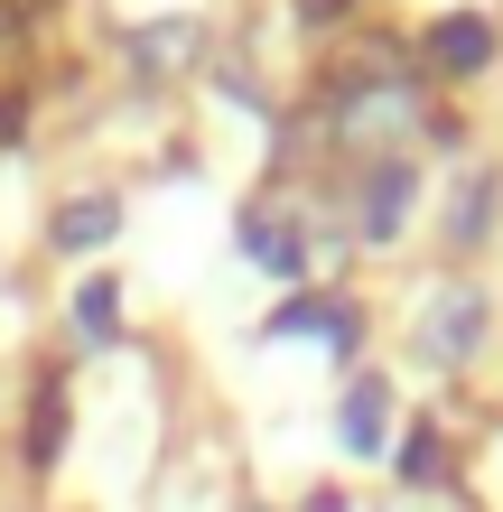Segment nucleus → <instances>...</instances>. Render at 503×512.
Returning <instances> with one entry per match:
<instances>
[{
  "label": "nucleus",
  "mask_w": 503,
  "mask_h": 512,
  "mask_svg": "<svg viewBox=\"0 0 503 512\" xmlns=\"http://www.w3.org/2000/svg\"><path fill=\"white\" fill-rule=\"evenodd\" d=\"M448 475V457H438V429H410L401 438V485H438Z\"/></svg>",
  "instance_id": "ddd939ff"
},
{
  "label": "nucleus",
  "mask_w": 503,
  "mask_h": 512,
  "mask_svg": "<svg viewBox=\"0 0 503 512\" xmlns=\"http://www.w3.org/2000/svg\"><path fill=\"white\" fill-rule=\"evenodd\" d=\"M410 122H420V94H410L401 75H364V84H345V94L327 103V131L345 149H382V140H401Z\"/></svg>",
  "instance_id": "f257e3e1"
},
{
  "label": "nucleus",
  "mask_w": 503,
  "mask_h": 512,
  "mask_svg": "<svg viewBox=\"0 0 503 512\" xmlns=\"http://www.w3.org/2000/svg\"><path fill=\"white\" fill-rule=\"evenodd\" d=\"M485 56H494V19H476V10H448V19L429 28V66H438V75H476Z\"/></svg>",
  "instance_id": "423d86ee"
},
{
  "label": "nucleus",
  "mask_w": 503,
  "mask_h": 512,
  "mask_svg": "<svg viewBox=\"0 0 503 512\" xmlns=\"http://www.w3.org/2000/svg\"><path fill=\"white\" fill-rule=\"evenodd\" d=\"M112 233H122V205H112V196H75V205H56V252H103Z\"/></svg>",
  "instance_id": "6e6552de"
},
{
  "label": "nucleus",
  "mask_w": 503,
  "mask_h": 512,
  "mask_svg": "<svg viewBox=\"0 0 503 512\" xmlns=\"http://www.w3.org/2000/svg\"><path fill=\"white\" fill-rule=\"evenodd\" d=\"M131 56H140V75H187L196 56H205V28L196 19H150L131 38Z\"/></svg>",
  "instance_id": "0eeeda50"
},
{
  "label": "nucleus",
  "mask_w": 503,
  "mask_h": 512,
  "mask_svg": "<svg viewBox=\"0 0 503 512\" xmlns=\"http://www.w3.org/2000/svg\"><path fill=\"white\" fill-rule=\"evenodd\" d=\"M243 252L271 270V280H299V270H308V243H299L289 224H271V215H252V224H243Z\"/></svg>",
  "instance_id": "9d476101"
},
{
  "label": "nucleus",
  "mask_w": 503,
  "mask_h": 512,
  "mask_svg": "<svg viewBox=\"0 0 503 512\" xmlns=\"http://www.w3.org/2000/svg\"><path fill=\"white\" fill-rule=\"evenodd\" d=\"M75 336H84V345H112V336H122V289H112V280H84V298H75Z\"/></svg>",
  "instance_id": "9b49d317"
},
{
  "label": "nucleus",
  "mask_w": 503,
  "mask_h": 512,
  "mask_svg": "<svg viewBox=\"0 0 503 512\" xmlns=\"http://www.w3.org/2000/svg\"><path fill=\"white\" fill-rule=\"evenodd\" d=\"M56 438H66V391H38V410H28V466H56Z\"/></svg>",
  "instance_id": "f8f14e48"
},
{
  "label": "nucleus",
  "mask_w": 503,
  "mask_h": 512,
  "mask_svg": "<svg viewBox=\"0 0 503 512\" xmlns=\"http://www.w3.org/2000/svg\"><path fill=\"white\" fill-rule=\"evenodd\" d=\"M336 438H345V457H382V438H392V382H354L345 410H336Z\"/></svg>",
  "instance_id": "20e7f679"
},
{
  "label": "nucleus",
  "mask_w": 503,
  "mask_h": 512,
  "mask_svg": "<svg viewBox=\"0 0 503 512\" xmlns=\"http://www.w3.org/2000/svg\"><path fill=\"white\" fill-rule=\"evenodd\" d=\"M271 336H327L336 354H354L364 345V317H354L345 298H289V308L271 317Z\"/></svg>",
  "instance_id": "39448f33"
},
{
  "label": "nucleus",
  "mask_w": 503,
  "mask_h": 512,
  "mask_svg": "<svg viewBox=\"0 0 503 512\" xmlns=\"http://www.w3.org/2000/svg\"><path fill=\"white\" fill-rule=\"evenodd\" d=\"M410 196H420V168H410V159H373V177H364V233H373V243H401Z\"/></svg>",
  "instance_id": "7ed1b4c3"
},
{
  "label": "nucleus",
  "mask_w": 503,
  "mask_h": 512,
  "mask_svg": "<svg viewBox=\"0 0 503 512\" xmlns=\"http://www.w3.org/2000/svg\"><path fill=\"white\" fill-rule=\"evenodd\" d=\"M485 326H494V298L457 280V289H438V298H429V317H420V354H429V364H466V354L485 345Z\"/></svg>",
  "instance_id": "f03ea898"
},
{
  "label": "nucleus",
  "mask_w": 503,
  "mask_h": 512,
  "mask_svg": "<svg viewBox=\"0 0 503 512\" xmlns=\"http://www.w3.org/2000/svg\"><path fill=\"white\" fill-rule=\"evenodd\" d=\"M299 10H308V19H336V10H345V0H299Z\"/></svg>",
  "instance_id": "4468645a"
},
{
  "label": "nucleus",
  "mask_w": 503,
  "mask_h": 512,
  "mask_svg": "<svg viewBox=\"0 0 503 512\" xmlns=\"http://www.w3.org/2000/svg\"><path fill=\"white\" fill-rule=\"evenodd\" d=\"M494 205H503V177H494V168H466V187H457V205H448V243H457V252H476V233L494 224Z\"/></svg>",
  "instance_id": "1a4fd4ad"
}]
</instances>
